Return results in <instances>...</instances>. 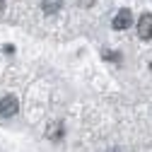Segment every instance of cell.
<instances>
[{"label": "cell", "mask_w": 152, "mask_h": 152, "mask_svg": "<svg viewBox=\"0 0 152 152\" xmlns=\"http://www.w3.org/2000/svg\"><path fill=\"white\" fill-rule=\"evenodd\" d=\"M130 22H133V12L123 7V10H118L116 15H113V22H111V24H113V29H116V31H123V29L130 27Z\"/></svg>", "instance_id": "obj_2"}, {"label": "cell", "mask_w": 152, "mask_h": 152, "mask_svg": "<svg viewBox=\"0 0 152 152\" xmlns=\"http://www.w3.org/2000/svg\"><path fill=\"white\" fill-rule=\"evenodd\" d=\"M138 34L140 39H152V15L150 12H145L138 20Z\"/></svg>", "instance_id": "obj_3"}, {"label": "cell", "mask_w": 152, "mask_h": 152, "mask_svg": "<svg viewBox=\"0 0 152 152\" xmlns=\"http://www.w3.org/2000/svg\"><path fill=\"white\" fill-rule=\"evenodd\" d=\"M80 5H85V7H89V5H94V0H77Z\"/></svg>", "instance_id": "obj_7"}, {"label": "cell", "mask_w": 152, "mask_h": 152, "mask_svg": "<svg viewBox=\"0 0 152 152\" xmlns=\"http://www.w3.org/2000/svg\"><path fill=\"white\" fill-rule=\"evenodd\" d=\"M0 10H5V3H3V0H0Z\"/></svg>", "instance_id": "obj_8"}, {"label": "cell", "mask_w": 152, "mask_h": 152, "mask_svg": "<svg viewBox=\"0 0 152 152\" xmlns=\"http://www.w3.org/2000/svg\"><path fill=\"white\" fill-rule=\"evenodd\" d=\"M150 68H152V65H150Z\"/></svg>", "instance_id": "obj_9"}, {"label": "cell", "mask_w": 152, "mask_h": 152, "mask_svg": "<svg viewBox=\"0 0 152 152\" xmlns=\"http://www.w3.org/2000/svg\"><path fill=\"white\" fill-rule=\"evenodd\" d=\"M17 109H20V102H17L15 94H7V97L0 99V116L10 118V116H15V113H17Z\"/></svg>", "instance_id": "obj_1"}, {"label": "cell", "mask_w": 152, "mask_h": 152, "mask_svg": "<svg viewBox=\"0 0 152 152\" xmlns=\"http://www.w3.org/2000/svg\"><path fill=\"white\" fill-rule=\"evenodd\" d=\"M63 133H65V126L58 121V123H53L51 128H48V133H46V138L48 140H53V142H58L61 138H63Z\"/></svg>", "instance_id": "obj_4"}, {"label": "cell", "mask_w": 152, "mask_h": 152, "mask_svg": "<svg viewBox=\"0 0 152 152\" xmlns=\"http://www.w3.org/2000/svg\"><path fill=\"white\" fill-rule=\"evenodd\" d=\"M41 7L46 15H56L61 10V0H41Z\"/></svg>", "instance_id": "obj_5"}, {"label": "cell", "mask_w": 152, "mask_h": 152, "mask_svg": "<svg viewBox=\"0 0 152 152\" xmlns=\"http://www.w3.org/2000/svg\"><path fill=\"white\" fill-rule=\"evenodd\" d=\"M104 58H109V61H118L121 56H118V53H111V51H104Z\"/></svg>", "instance_id": "obj_6"}]
</instances>
